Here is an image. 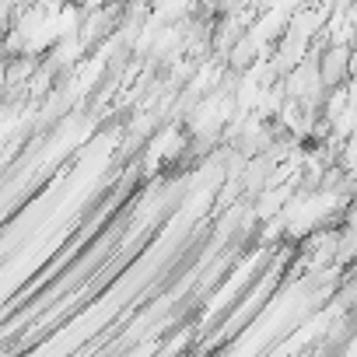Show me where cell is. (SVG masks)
I'll return each mask as SVG.
<instances>
[{"label":"cell","mask_w":357,"mask_h":357,"mask_svg":"<svg viewBox=\"0 0 357 357\" xmlns=\"http://www.w3.org/2000/svg\"><path fill=\"white\" fill-rule=\"evenodd\" d=\"M319 74L326 88H336L350 77V46H326L319 53Z\"/></svg>","instance_id":"6da1fadb"}]
</instances>
